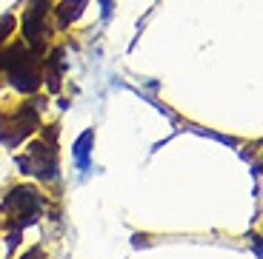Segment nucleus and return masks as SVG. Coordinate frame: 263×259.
Returning <instances> with one entry per match:
<instances>
[{"label": "nucleus", "mask_w": 263, "mask_h": 259, "mask_svg": "<svg viewBox=\"0 0 263 259\" xmlns=\"http://www.w3.org/2000/svg\"><path fill=\"white\" fill-rule=\"evenodd\" d=\"M43 208H46V197L43 191L34 185H12L9 194L3 197V222L12 225V233L17 236L23 228L34 225V222L43 217Z\"/></svg>", "instance_id": "7ed1b4c3"}, {"label": "nucleus", "mask_w": 263, "mask_h": 259, "mask_svg": "<svg viewBox=\"0 0 263 259\" xmlns=\"http://www.w3.org/2000/svg\"><path fill=\"white\" fill-rule=\"evenodd\" d=\"M14 32V14H3L0 17V46L6 43V37Z\"/></svg>", "instance_id": "0eeeda50"}, {"label": "nucleus", "mask_w": 263, "mask_h": 259, "mask_svg": "<svg viewBox=\"0 0 263 259\" xmlns=\"http://www.w3.org/2000/svg\"><path fill=\"white\" fill-rule=\"evenodd\" d=\"M23 259H49V256H46V251H43L40 245H34V248H29V251L23 253Z\"/></svg>", "instance_id": "6e6552de"}, {"label": "nucleus", "mask_w": 263, "mask_h": 259, "mask_svg": "<svg viewBox=\"0 0 263 259\" xmlns=\"http://www.w3.org/2000/svg\"><path fill=\"white\" fill-rule=\"evenodd\" d=\"M49 12H52V0H32L23 14V40L32 52L46 54L49 49Z\"/></svg>", "instance_id": "39448f33"}, {"label": "nucleus", "mask_w": 263, "mask_h": 259, "mask_svg": "<svg viewBox=\"0 0 263 259\" xmlns=\"http://www.w3.org/2000/svg\"><path fill=\"white\" fill-rule=\"evenodd\" d=\"M86 9V0H63L58 9H54V20H58V29H66L72 20L80 17V12Z\"/></svg>", "instance_id": "423d86ee"}, {"label": "nucleus", "mask_w": 263, "mask_h": 259, "mask_svg": "<svg viewBox=\"0 0 263 259\" xmlns=\"http://www.w3.org/2000/svg\"><path fill=\"white\" fill-rule=\"evenodd\" d=\"M17 165L23 174L40 177V180H54L60 168V151H58V131L49 140V131H43L40 140L29 143L26 154H17Z\"/></svg>", "instance_id": "20e7f679"}, {"label": "nucleus", "mask_w": 263, "mask_h": 259, "mask_svg": "<svg viewBox=\"0 0 263 259\" xmlns=\"http://www.w3.org/2000/svg\"><path fill=\"white\" fill-rule=\"evenodd\" d=\"M46 100L29 94V100H6L0 103V145L17 148L23 140L34 137L43 125Z\"/></svg>", "instance_id": "f257e3e1"}, {"label": "nucleus", "mask_w": 263, "mask_h": 259, "mask_svg": "<svg viewBox=\"0 0 263 259\" xmlns=\"http://www.w3.org/2000/svg\"><path fill=\"white\" fill-rule=\"evenodd\" d=\"M3 74L20 94H37L43 83V54L32 52L26 40H14L3 49Z\"/></svg>", "instance_id": "f03ea898"}]
</instances>
